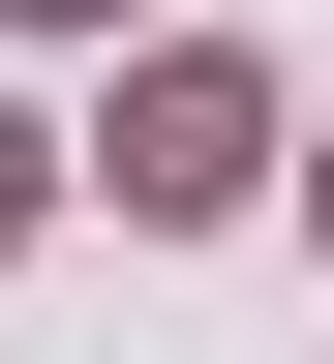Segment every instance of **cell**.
<instances>
[{
    "label": "cell",
    "instance_id": "1",
    "mask_svg": "<svg viewBox=\"0 0 334 364\" xmlns=\"http://www.w3.org/2000/svg\"><path fill=\"white\" fill-rule=\"evenodd\" d=\"M273 182V91L213 61V31H182V61H122V213H244Z\"/></svg>",
    "mask_w": 334,
    "mask_h": 364
},
{
    "label": "cell",
    "instance_id": "2",
    "mask_svg": "<svg viewBox=\"0 0 334 364\" xmlns=\"http://www.w3.org/2000/svg\"><path fill=\"white\" fill-rule=\"evenodd\" d=\"M0 243H31V122H0Z\"/></svg>",
    "mask_w": 334,
    "mask_h": 364
},
{
    "label": "cell",
    "instance_id": "3",
    "mask_svg": "<svg viewBox=\"0 0 334 364\" xmlns=\"http://www.w3.org/2000/svg\"><path fill=\"white\" fill-rule=\"evenodd\" d=\"M31 31H91V0H31Z\"/></svg>",
    "mask_w": 334,
    "mask_h": 364
},
{
    "label": "cell",
    "instance_id": "4",
    "mask_svg": "<svg viewBox=\"0 0 334 364\" xmlns=\"http://www.w3.org/2000/svg\"><path fill=\"white\" fill-rule=\"evenodd\" d=\"M304 213H334V152H304Z\"/></svg>",
    "mask_w": 334,
    "mask_h": 364
}]
</instances>
